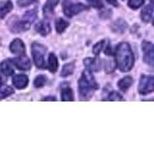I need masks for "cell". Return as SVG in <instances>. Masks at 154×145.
<instances>
[{"label":"cell","mask_w":154,"mask_h":145,"mask_svg":"<svg viewBox=\"0 0 154 145\" xmlns=\"http://www.w3.org/2000/svg\"><path fill=\"white\" fill-rule=\"evenodd\" d=\"M59 3V0H47L46 3L43 6V14L46 18H50L53 14V11H54V8Z\"/></svg>","instance_id":"8fae6325"},{"label":"cell","mask_w":154,"mask_h":145,"mask_svg":"<svg viewBox=\"0 0 154 145\" xmlns=\"http://www.w3.org/2000/svg\"><path fill=\"white\" fill-rule=\"evenodd\" d=\"M74 69V64L73 63H69V64H66L64 67H63L62 72H61V76H67L72 74Z\"/></svg>","instance_id":"7402d4cb"},{"label":"cell","mask_w":154,"mask_h":145,"mask_svg":"<svg viewBox=\"0 0 154 145\" xmlns=\"http://www.w3.org/2000/svg\"><path fill=\"white\" fill-rule=\"evenodd\" d=\"M12 27H11V30L16 32V33H18V32H22V31H25L27 29H29L30 27V22L25 21V19H23V21H14L13 24H12Z\"/></svg>","instance_id":"30bf717a"},{"label":"cell","mask_w":154,"mask_h":145,"mask_svg":"<svg viewBox=\"0 0 154 145\" xmlns=\"http://www.w3.org/2000/svg\"><path fill=\"white\" fill-rule=\"evenodd\" d=\"M0 71H1L5 76H12L14 74V69L12 65L10 64L9 61L6 60V61H3L1 63V65H0Z\"/></svg>","instance_id":"e0dca14e"},{"label":"cell","mask_w":154,"mask_h":145,"mask_svg":"<svg viewBox=\"0 0 154 145\" xmlns=\"http://www.w3.org/2000/svg\"><path fill=\"white\" fill-rule=\"evenodd\" d=\"M132 83H133L132 77L131 76H125L119 81L118 86L122 92H126L130 88V86L132 85Z\"/></svg>","instance_id":"9a60e30c"},{"label":"cell","mask_w":154,"mask_h":145,"mask_svg":"<svg viewBox=\"0 0 154 145\" xmlns=\"http://www.w3.org/2000/svg\"><path fill=\"white\" fill-rule=\"evenodd\" d=\"M55 25H56V30L58 33H63L64 32L66 27L69 26V22H67L66 21H65L64 18H58L57 21H56V23H55Z\"/></svg>","instance_id":"44dd1931"},{"label":"cell","mask_w":154,"mask_h":145,"mask_svg":"<svg viewBox=\"0 0 154 145\" xmlns=\"http://www.w3.org/2000/svg\"><path fill=\"white\" fill-rule=\"evenodd\" d=\"M106 100L107 101H123L124 99L118 93V92H112Z\"/></svg>","instance_id":"4316f807"},{"label":"cell","mask_w":154,"mask_h":145,"mask_svg":"<svg viewBox=\"0 0 154 145\" xmlns=\"http://www.w3.org/2000/svg\"><path fill=\"white\" fill-rule=\"evenodd\" d=\"M45 82H46V77L45 76H38L35 79V80H34V85L37 88H41V87H42L45 84Z\"/></svg>","instance_id":"cb8c5ba5"},{"label":"cell","mask_w":154,"mask_h":145,"mask_svg":"<svg viewBox=\"0 0 154 145\" xmlns=\"http://www.w3.org/2000/svg\"><path fill=\"white\" fill-rule=\"evenodd\" d=\"M106 72H112L113 71H114V69H115V64H114V62H112V61H110V62H108L107 64H106Z\"/></svg>","instance_id":"f1b7e54d"},{"label":"cell","mask_w":154,"mask_h":145,"mask_svg":"<svg viewBox=\"0 0 154 145\" xmlns=\"http://www.w3.org/2000/svg\"><path fill=\"white\" fill-rule=\"evenodd\" d=\"M144 0H128V6L133 9V10H137L143 4Z\"/></svg>","instance_id":"d4e9b609"},{"label":"cell","mask_w":154,"mask_h":145,"mask_svg":"<svg viewBox=\"0 0 154 145\" xmlns=\"http://www.w3.org/2000/svg\"><path fill=\"white\" fill-rule=\"evenodd\" d=\"M73 100H74V98H73L72 90L66 85V87H64V88L62 89V101L72 102Z\"/></svg>","instance_id":"ac0fdd59"},{"label":"cell","mask_w":154,"mask_h":145,"mask_svg":"<svg viewBox=\"0 0 154 145\" xmlns=\"http://www.w3.org/2000/svg\"><path fill=\"white\" fill-rule=\"evenodd\" d=\"M28 76L25 75H17L14 76L13 79V84L17 89H24L28 85Z\"/></svg>","instance_id":"9c48e42d"},{"label":"cell","mask_w":154,"mask_h":145,"mask_svg":"<svg viewBox=\"0 0 154 145\" xmlns=\"http://www.w3.org/2000/svg\"><path fill=\"white\" fill-rule=\"evenodd\" d=\"M138 92L141 95H146L154 92V75H143L141 76Z\"/></svg>","instance_id":"277c9868"},{"label":"cell","mask_w":154,"mask_h":145,"mask_svg":"<svg viewBox=\"0 0 154 145\" xmlns=\"http://www.w3.org/2000/svg\"><path fill=\"white\" fill-rule=\"evenodd\" d=\"M84 64L91 72H97L100 69V61L97 58H86Z\"/></svg>","instance_id":"7c38bea8"},{"label":"cell","mask_w":154,"mask_h":145,"mask_svg":"<svg viewBox=\"0 0 154 145\" xmlns=\"http://www.w3.org/2000/svg\"><path fill=\"white\" fill-rule=\"evenodd\" d=\"M153 9L154 6L151 4L147 5L146 7H144L142 10V13H141V18H142V21L144 22H148L152 18V14H153Z\"/></svg>","instance_id":"5bb4252c"},{"label":"cell","mask_w":154,"mask_h":145,"mask_svg":"<svg viewBox=\"0 0 154 145\" xmlns=\"http://www.w3.org/2000/svg\"><path fill=\"white\" fill-rule=\"evenodd\" d=\"M35 29L38 33L42 36H46L51 32V26L47 21H41L35 26Z\"/></svg>","instance_id":"4fadbf2b"},{"label":"cell","mask_w":154,"mask_h":145,"mask_svg":"<svg viewBox=\"0 0 154 145\" xmlns=\"http://www.w3.org/2000/svg\"><path fill=\"white\" fill-rule=\"evenodd\" d=\"M116 62L119 69L126 72L134 66V55L129 44L120 43L116 47Z\"/></svg>","instance_id":"6da1fadb"},{"label":"cell","mask_w":154,"mask_h":145,"mask_svg":"<svg viewBox=\"0 0 154 145\" xmlns=\"http://www.w3.org/2000/svg\"><path fill=\"white\" fill-rule=\"evenodd\" d=\"M46 48L45 46L38 43H34L32 45V55L35 64L38 68H45V55Z\"/></svg>","instance_id":"3957f363"},{"label":"cell","mask_w":154,"mask_h":145,"mask_svg":"<svg viewBox=\"0 0 154 145\" xmlns=\"http://www.w3.org/2000/svg\"><path fill=\"white\" fill-rule=\"evenodd\" d=\"M87 9H88V7L81 3L73 4V3H70L69 1H66V0H65V2H64V13L66 16L69 18L73 17L74 14H77L78 13Z\"/></svg>","instance_id":"5b68a950"},{"label":"cell","mask_w":154,"mask_h":145,"mask_svg":"<svg viewBox=\"0 0 154 145\" xmlns=\"http://www.w3.org/2000/svg\"><path fill=\"white\" fill-rule=\"evenodd\" d=\"M88 2L94 8H96V9H101L103 7V3L101 0H88Z\"/></svg>","instance_id":"83f0119b"},{"label":"cell","mask_w":154,"mask_h":145,"mask_svg":"<svg viewBox=\"0 0 154 145\" xmlns=\"http://www.w3.org/2000/svg\"><path fill=\"white\" fill-rule=\"evenodd\" d=\"M13 10V3L8 0L6 2L0 3V18H4L5 16Z\"/></svg>","instance_id":"2e32d148"},{"label":"cell","mask_w":154,"mask_h":145,"mask_svg":"<svg viewBox=\"0 0 154 145\" xmlns=\"http://www.w3.org/2000/svg\"><path fill=\"white\" fill-rule=\"evenodd\" d=\"M43 101H56V98L55 97H46L43 99Z\"/></svg>","instance_id":"1f68e13d"},{"label":"cell","mask_w":154,"mask_h":145,"mask_svg":"<svg viewBox=\"0 0 154 145\" xmlns=\"http://www.w3.org/2000/svg\"><path fill=\"white\" fill-rule=\"evenodd\" d=\"M109 4H111V5H113V6H118V2H117V0H106Z\"/></svg>","instance_id":"4dcf8cb0"},{"label":"cell","mask_w":154,"mask_h":145,"mask_svg":"<svg viewBox=\"0 0 154 145\" xmlns=\"http://www.w3.org/2000/svg\"><path fill=\"white\" fill-rule=\"evenodd\" d=\"M126 27H127V24L123 19H119V21H116L112 26L113 30L118 33H123L125 31V29H126Z\"/></svg>","instance_id":"d6986e66"},{"label":"cell","mask_w":154,"mask_h":145,"mask_svg":"<svg viewBox=\"0 0 154 145\" xmlns=\"http://www.w3.org/2000/svg\"><path fill=\"white\" fill-rule=\"evenodd\" d=\"M142 48L143 53V61L149 66L154 67V45L149 42H143Z\"/></svg>","instance_id":"8992f818"},{"label":"cell","mask_w":154,"mask_h":145,"mask_svg":"<svg viewBox=\"0 0 154 145\" xmlns=\"http://www.w3.org/2000/svg\"><path fill=\"white\" fill-rule=\"evenodd\" d=\"M34 2H36V0H18V5L19 6H27Z\"/></svg>","instance_id":"f546056e"},{"label":"cell","mask_w":154,"mask_h":145,"mask_svg":"<svg viewBox=\"0 0 154 145\" xmlns=\"http://www.w3.org/2000/svg\"><path fill=\"white\" fill-rule=\"evenodd\" d=\"M98 88L97 83L94 80V77L89 70L84 71L79 80V94L81 100H89L94 92Z\"/></svg>","instance_id":"7a4b0ae2"},{"label":"cell","mask_w":154,"mask_h":145,"mask_svg":"<svg viewBox=\"0 0 154 145\" xmlns=\"http://www.w3.org/2000/svg\"><path fill=\"white\" fill-rule=\"evenodd\" d=\"M14 93V89L11 88L9 86H4V87H0V100L6 98V97L12 95Z\"/></svg>","instance_id":"603a6c76"},{"label":"cell","mask_w":154,"mask_h":145,"mask_svg":"<svg viewBox=\"0 0 154 145\" xmlns=\"http://www.w3.org/2000/svg\"><path fill=\"white\" fill-rule=\"evenodd\" d=\"M10 50L13 53L17 55H23L25 53V46L20 39H16L10 46Z\"/></svg>","instance_id":"ba28073f"},{"label":"cell","mask_w":154,"mask_h":145,"mask_svg":"<svg viewBox=\"0 0 154 145\" xmlns=\"http://www.w3.org/2000/svg\"><path fill=\"white\" fill-rule=\"evenodd\" d=\"M104 45H105V41H100L98 42L97 44H95L94 46V48H93V52L94 55H98L100 51L102 50V48H104Z\"/></svg>","instance_id":"484cf974"},{"label":"cell","mask_w":154,"mask_h":145,"mask_svg":"<svg viewBox=\"0 0 154 145\" xmlns=\"http://www.w3.org/2000/svg\"><path fill=\"white\" fill-rule=\"evenodd\" d=\"M12 62L14 63V65L16 66L18 70H21V71H27L31 68L30 60H29V58L26 57L24 54L18 56L17 58H14Z\"/></svg>","instance_id":"52a82bcc"},{"label":"cell","mask_w":154,"mask_h":145,"mask_svg":"<svg viewBox=\"0 0 154 145\" xmlns=\"http://www.w3.org/2000/svg\"><path fill=\"white\" fill-rule=\"evenodd\" d=\"M2 86V79H1V76H0V87Z\"/></svg>","instance_id":"d6a6232c"},{"label":"cell","mask_w":154,"mask_h":145,"mask_svg":"<svg viewBox=\"0 0 154 145\" xmlns=\"http://www.w3.org/2000/svg\"><path fill=\"white\" fill-rule=\"evenodd\" d=\"M153 24H154V21H153Z\"/></svg>","instance_id":"e575fe53"},{"label":"cell","mask_w":154,"mask_h":145,"mask_svg":"<svg viewBox=\"0 0 154 145\" xmlns=\"http://www.w3.org/2000/svg\"><path fill=\"white\" fill-rule=\"evenodd\" d=\"M150 4L154 6V0H150Z\"/></svg>","instance_id":"836d02e7"},{"label":"cell","mask_w":154,"mask_h":145,"mask_svg":"<svg viewBox=\"0 0 154 145\" xmlns=\"http://www.w3.org/2000/svg\"><path fill=\"white\" fill-rule=\"evenodd\" d=\"M48 68L52 72H55L58 69V59L54 53H51L48 58Z\"/></svg>","instance_id":"ffe728a7"}]
</instances>
